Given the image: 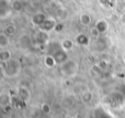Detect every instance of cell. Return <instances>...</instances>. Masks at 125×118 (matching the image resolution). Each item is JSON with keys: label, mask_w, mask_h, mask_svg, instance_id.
Listing matches in <instances>:
<instances>
[{"label": "cell", "mask_w": 125, "mask_h": 118, "mask_svg": "<svg viewBox=\"0 0 125 118\" xmlns=\"http://www.w3.org/2000/svg\"><path fill=\"white\" fill-rule=\"evenodd\" d=\"M47 54L52 55L58 65H62L68 61V52L62 48L61 42H50L47 44Z\"/></svg>", "instance_id": "obj_1"}, {"label": "cell", "mask_w": 125, "mask_h": 118, "mask_svg": "<svg viewBox=\"0 0 125 118\" xmlns=\"http://www.w3.org/2000/svg\"><path fill=\"white\" fill-rule=\"evenodd\" d=\"M21 71V65L18 60L12 59L11 61L7 62L2 65V74L8 79H13V77L18 76Z\"/></svg>", "instance_id": "obj_2"}, {"label": "cell", "mask_w": 125, "mask_h": 118, "mask_svg": "<svg viewBox=\"0 0 125 118\" xmlns=\"http://www.w3.org/2000/svg\"><path fill=\"white\" fill-rule=\"evenodd\" d=\"M79 64L73 60H68L64 64L59 65V73L64 77H73L78 73Z\"/></svg>", "instance_id": "obj_3"}, {"label": "cell", "mask_w": 125, "mask_h": 118, "mask_svg": "<svg viewBox=\"0 0 125 118\" xmlns=\"http://www.w3.org/2000/svg\"><path fill=\"white\" fill-rule=\"evenodd\" d=\"M57 23H58V22H57L53 17H47V19H46L45 21H44V23L39 28V30L45 31V32L50 33L51 31L55 30V28H56Z\"/></svg>", "instance_id": "obj_4"}, {"label": "cell", "mask_w": 125, "mask_h": 118, "mask_svg": "<svg viewBox=\"0 0 125 118\" xmlns=\"http://www.w3.org/2000/svg\"><path fill=\"white\" fill-rule=\"evenodd\" d=\"M46 19H47V15H46L45 13L36 12V13H34V14L32 15V18H31V23H32L33 26L40 28V26L44 23V21H45Z\"/></svg>", "instance_id": "obj_5"}, {"label": "cell", "mask_w": 125, "mask_h": 118, "mask_svg": "<svg viewBox=\"0 0 125 118\" xmlns=\"http://www.w3.org/2000/svg\"><path fill=\"white\" fill-rule=\"evenodd\" d=\"M17 94H18V97H19L21 101H23L24 103L29 102L31 98V92L28 87H25V86H20V87L17 90Z\"/></svg>", "instance_id": "obj_6"}, {"label": "cell", "mask_w": 125, "mask_h": 118, "mask_svg": "<svg viewBox=\"0 0 125 118\" xmlns=\"http://www.w3.org/2000/svg\"><path fill=\"white\" fill-rule=\"evenodd\" d=\"M35 41L39 44H48L50 43V33L45 32V31H41L39 30L37 33L35 34Z\"/></svg>", "instance_id": "obj_7"}, {"label": "cell", "mask_w": 125, "mask_h": 118, "mask_svg": "<svg viewBox=\"0 0 125 118\" xmlns=\"http://www.w3.org/2000/svg\"><path fill=\"white\" fill-rule=\"evenodd\" d=\"M75 42L79 46H88L89 43H90V38H89V35L84 34V33H79L76 37Z\"/></svg>", "instance_id": "obj_8"}, {"label": "cell", "mask_w": 125, "mask_h": 118, "mask_svg": "<svg viewBox=\"0 0 125 118\" xmlns=\"http://www.w3.org/2000/svg\"><path fill=\"white\" fill-rule=\"evenodd\" d=\"M94 28L97 29L98 32H99L100 34H103V33H105L106 31L109 30V23L106 22V20L100 19V20H98V21L95 22Z\"/></svg>", "instance_id": "obj_9"}, {"label": "cell", "mask_w": 125, "mask_h": 118, "mask_svg": "<svg viewBox=\"0 0 125 118\" xmlns=\"http://www.w3.org/2000/svg\"><path fill=\"white\" fill-rule=\"evenodd\" d=\"M12 60V53L8 49H1L0 50V63L4 64Z\"/></svg>", "instance_id": "obj_10"}, {"label": "cell", "mask_w": 125, "mask_h": 118, "mask_svg": "<svg viewBox=\"0 0 125 118\" xmlns=\"http://www.w3.org/2000/svg\"><path fill=\"white\" fill-rule=\"evenodd\" d=\"M43 62H44V65H45L46 67H48V68H53V67H55V65H57L55 59L50 54H46L45 56H44Z\"/></svg>", "instance_id": "obj_11"}, {"label": "cell", "mask_w": 125, "mask_h": 118, "mask_svg": "<svg viewBox=\"0 0 125 118\" xmlns=\"http://www.w3.org/2000/svg\"><path fill=\"white\" fill-rule=\"evenodd\" d=\"M73 40H70V39H68V38H65V39H62V41H61V45H62V48L64 49L65 51H70L71 49L73 48Z\"/></svg>", "instance_id": "obj_12"}, {"label": "cell", "mask_w": 125, "mask_h": 118, "mask_svg": "<svg viewBox=\"0 0 125 118\" xmlns=\"http://www.w3.org/2000/svg\"><path fill=\"white\" fill-rule=\"evenodd\" d=\"M3 33L6 35H8L9 38L13 37V35H15V33H17V26H15L14 24H7L3 29Z\"/></svg>", "instance_id": "obj_13"}, {"label": "cell", "mask_w": 125, "mask_h": 118, "mask_svg": "<svg viewBox=\"0 0 125 118\" xmlns=\"http://www.w3.org/2000/svg\"><path fill=\"white\" fill-rule=\"evenodd\" d=\"M10 44V38L6 35L3 32L0 33V50L1 49H7V46Z\"/></svg>", "instance_id": "obj_14"}, {"label": "cell", "mask_w": 125, "mask_h": 118, "mask_svg": "<svg viewBox=\"0 0 125 118\" xmlns=\"http://www.w3.org/2000/svg\"><path fill=\"white\" fill-rule=\"evenodd\" d=\"M10 8H11V10L14 11V12H21V11L23 10L24 6H23V2L22 1H20V0H14Z\"/></svg>", "instance_id": "obj_15"}, {"label": "cell", "mask_w": 125, "mask_h": 118, "mask_svg": "<svg viewBox=\"0 0 125 118\" xmlns=\"http://www.w3.org/2000/svg\"><path fill=\"white\" fill-rule=\"evenodd\" d=\"M79 21H80V23H81L82 26H89V24L91 23L92 19H91L90 14H88V13H82V14L79 17Z\"/></svg>", "instance_id": "obj_16"}, {"label": "cell", "mask_w": 125, "mask_h": 118, "mask_svg": "<svg viewBox=\"0 0 125 118\" xmlns=\"http://www.w3.org/2000/svg\"><path fill=\"white\" fill-rule=\"evenodd\" d=\"M81 98L84 103H90V102L93 99V94L90 92V91H86L84 93H82Z\"/></svg>", "instance_id": "obj_17"}, {"label": "cell", "mask_w": 125, "mask_h": 118, "mask_svg": "<svg viewBox=\"0 0 125 118\" xmlns=\"http://www.w3.org/2000/svg\"><path fill=\"white\" fill-rule=\"evenodd\" d=\"M8 10V4L4 0H0V17H4Z\"/></svg>", "instance_id": "obj_18"}, {"label": "cell", "mask_w": 125, "mask_h": 118, "mask_svg": "<svg viewBox=\"0 0 125 118\" xmlns=\"http://www.w3.org/2000/svg\"><path fill=\"white\" fill-rule=\"evenodd\" d=\"M91 71H92V73L94 75H99L103 70L99 66V64H93V65L91 66Z\"/></svg>", "instance_id": "obj_19"}, {"label": "cell", "mask_w": 125, "mask_h": 118, "mask_svg": "<svg viewBox=\"0 0 125 118\" xmlns=\"http://www.w3.org/2000/svg\"><path fill=\"white\" fill-rule=\"evenodd\" d=\"M41 110H42V113H44V114H46V115L50 114V113H51V105H50V104H47V103L42 104Z\"/></svg>", "instance_id": "obj_20"}, {"label": "cell", "mask_w": 125, "mask_h": 118, "mask_svg": "<svg viewBox=\"0 0 125 118\" xmlns=\"http://www.w3.org/2000/svg\"><path fill=\"white\" fill-rule=\"evenodd\" d=\"M91 34H92V37H94V39H97V38H99L100 35H101L99 32H98V30L94 28V26L91 29Z\"/></svg>", "instance_id": "obj_21"}, {"label": "cell", "mask_w": 125, "mask_h": 118, "mask_svg": "<svg viewBox=\"0 0 125 118\" xmlns=\"http://www.w3.org/2000/svg\"><path fill=\"white\" fill-rule=\"evenodd\" d=\"M98 64H99V66L102 68V70H105V68H106V65H108V63H106L105 61H101V62H99Z\"/></svg>", "instance_id": "obj_22"}, {"label": "cell", "mask_w": 125, "mask_h": 118, "mask_svg": "<svg viewBox=\"0 0 125 118\" xmlns=\"http://www.w3.org/2000/svg\"><path fill=\"white\" fill-rule=\"evenodd\" d=\"M64 28V24L62 23H57V26H56V28H55V31H62V29Z\"/></svg>", "instance_id": "obj_23"}, {"label": "cell", "mask_w": 125, "mask_h": 118, "mask_svg": "<svg viewBox=\"0 0 125 118\" xmlns=\"http://www.w3.org/2000/svg\"><path fill=\"white\" fill-rule=\"evenodd\" d=\"M120 21H121L122 22V23H123L124 24V26H125V12L123 13V14H122L121 15V17H120Z\"/></svg>", "instance_id": "obj_24"}, {"label": "cell", "mask_w": 125, "mask_h": 118, "mask_svg": "<svg viewBox=\"0 0 125 118\" xmlns=\"http://www.w3.org/2000/svg\"><path fill=\"white\" fill-rule=\"evenodd\" d=\"M122 57H123V62L125 63V50H124V52H123V56H122Z\"/></svg>", "instance_id": "obj_25"}, {"label": "cell", "mask_w": 125, "mask_h": 118, "mask_svg": "<svg viewBox=\"0 0 125 118\" xmlns=\"http://www.w3.org/2000/svg\"><path fill=\"white\" fill-rule=\"evenodd\" d=\"M123 102H124V104H125V97H124V99H123Z\"/></svg>", "instance_id": "obj_26"}]
</instances>
